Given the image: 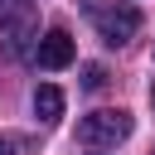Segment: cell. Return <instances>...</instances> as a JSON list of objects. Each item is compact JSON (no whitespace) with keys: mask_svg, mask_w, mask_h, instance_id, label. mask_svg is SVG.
<instances>
[{"mask_svg":"<svg viewBox=\"0 0 155 155\" xmlns=\"http://www.w3.org/2000/svg\"><path fill=\"white\" fill-rule=\"evenodd\" d=\"M131 136V116L116 107H107V111H87L82 121H78V140L82 145H116V140H126Z\"/></svg>","mask_w":155,"mask_h":155,"instance_id":"cell-1","label":"cell"},{"mask_svg":"<svg viewBox=\"0 0 155 155\" xmlns=\"http://www.w3.org/2000/svg\"><path fill=\"white\" fill-rule=\"evenodd\" d=\"M136 29H140V10L136 5H111V10H97V34H102V44H126V39H136Z\"/></svg>","mask_w":155,"mask_h":155,"instance_id":"cell-2","label":"cell"},{"mask_svg":"<svg viewBox=\"0 0 155 155\" xmlns=\"http://www.w3.org/2000/svg\"><path fill=\"white\" fill-rule=\"evenodd\" d=\"M34 34H39L34 10H19V15H5V19H0V39H5V53H10V58H29Z\"/></svg>","mask_w":155,"mask_h":155,"instance_id":"cell-3","label":"cell"},{"mask_svg":"<svg viewBox=\"0 0 155 155\" xmlns=\"http://www.w3.org/2000/svg\"><path fill=\"white\" fill-rule=\"evenodd\" d=\"M73 53H78V48H73V34H68V29H48V34L34 44V63H39V68H48V73L68 68V63H73Z\"/></svg>","mask_w":155,"mask_h":155,"instance_id":"cell-4","label":"cell"},{"mask_svg":"<svg viewBox=\"0 0 155 155\" xmlns=\"http://www.w3.org/2000/svg\"><path fill=\"white\" fill-rule=\"evenodd\" d=\"M34 116H39V121H58V116H63V92H58L53 82L34 87Z\"/></svg>","mask_w":155,"mask_h":155,"instance_id":"cell-5","label":"cell"},{"mask_svg":"<svg viewBox=\"0 0 155 155\" xmlns=\"http://www.w3.org/2000/svg\"><path fill=\"white\" fill-rule=\"evenodd\" d=\"M102 82H107V73H102L97 63H87V68H82V87L92 92V87H102Z\"/></svg>","mask_w":155,"mask_h":155,"instance_id":"cell-6","label":"cell"},{"mask_svg":"<svg viewBox=\"0 0 155 155\" xmlns=\"http://www.w3.org/2000/svg\"><path fill=\"white\" fill-rule=\"evenodd\" d=\"M19 10H34V0H0V19L5 15H19Z\"/></svg>","mask_w":155,"mask_h":155,"instance_id":"cell-7","label":"cell"},{"mask_svg":"<svg viewBox=\"0 0 155 155\" xmlns=\"http://www.w3.org/2000/svg\"><path fill=\"white\" fill-rule=\"evenodd\" d=\"M0 155H15V145H10V140H5V136H0Z\"/></svg>","mask_w":155,"mask_h":155,"instance_id":"cell-8","label":"cell"},{"mask_svg":"<svg viewBox=\"0 0 155 155\" xmlns=\"http://www.w3.org/2000/svg\"><path fill=\"white\" fill-rule=\"evenodd\" d=\"M150 102H155V87H150Z\"/></svg>","mask_w":155,"mask_h":155,"instance_id":"cell-9","label":"cell"},{"mask_svg":"<svg viewBox=\"0 0 155 155\" xmlns=\"http://www.w3.org/2000/svg\"><path fill=\"white\" fill-rule=\"evenodd\" d=\"M150 155H155V150H150Z\"/></svg>","mask_w":155,"mask_h":155,"instance_id":"cell-10","label":"cell"}]
</instances>
